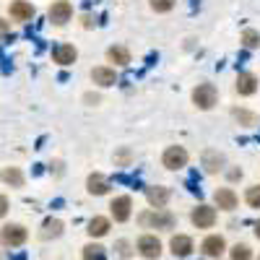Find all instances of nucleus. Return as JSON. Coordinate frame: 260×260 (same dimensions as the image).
<instances>
[{
  "label": "nucleus",
  "instance_id": "obj_1",
  "mask_svg": "<svg viewBox=\"0 0 260 260\" xmlns=\"http://www.w3.org/2000/svg\"><path fill=\"white\" fill-rule=\"evenodd\" d=\"M138 221L143 229H161V232H169V229H175L177 219H175V213L167 211V208H151V211H143L138 216Z\"/></svg>",
  "mask_w": 260,
  "mask_h": 260
},
{
  "label": "nucleus",
  "instance_id": "obj_2",
  "mask_svg": "<svg viewBox=\"0 0 260 260\" xmlns=\"http://www.w3.org/2000/svg\"><path fill=\"white\" fill-rule=\"evenodd\" d=\"M216 102H219V91H216L213 83H198L192 89V104L198 107V110H213Z\"/></svg>",
  "mask_w": 260,
  "mask_h": 260
},
{
  "label": "nucleus",
  "instance_id": "obj_3",
  "mask_svg": "<svg viewBox=\"0 0 260 260\" xmlns=\"http://www.w3.org/2000/svg\"><path fill=\"white\" fill-rule=\"evenodd\" d=\"M187 148L185 146H167L164 148V154H161V164L172 172H177L182 167H187Z\"/></svg>",
  "mask_w": 260,
  "mask_h": 260
},
{
  "label": "nucleus",
  "instance_id": "obj_4",
  "mask_svg": "<svg viewBox=\"0 0 260 260\" xmlns=\"http://www.w3.org/2000/svg\"><path fill=\"white\" fill-rule=\"evenodd\" d=\"M26 237H29V232L21 224H6L0 229V242H3V247H21L26 242Z\"/></svg>",
  "mask_w": 260,
  "mask_h": 260
},
{
  "label": "nucleus",
  "instance_id": "obj_5",
  "mask_svg": "<svg viewBox=\"0 0 260 260\" xmlns=\"http://www.w3.org/2000/svg\"><path fill=\"white\" fill-rule=\"evenodd\" d=\"M47 18L55 26H65L73 18V6L68 3V0H55V3L50 6V11H47Z\"/></svg>",
  "mask_w": 260,
  "mask_h": 260
},
{
  "label": "nucleus",
  "instance_id": "obj_6",
  "mask_svg": "<svg viewBox=\"0 0 260 260\" xmlns=\"http://www.w3.org/2000/svg\"><path fill=\"white\" fill-rule=\"evenodd\" d=\"M190 221L198 226V229H211L216 224V208L213 206H206V203L195 206L192 213H190Z\"/></svg>",
  "mask_w": 260,
  "mask_h": 260
},
{
  "label": "nucleus",
  "instance_id": "obj_7",
  "mask_svg": "<svg viewBox=\"0 0 260 260\" xmlns=\"http://www.w3.org/2000/svg\"><path fill=\"white\" fill-rule=\"evenodd\" d=\"M136 247H138V252H141L146 260H156V257L161 255V242H159L156 234H141Z\"/></svg>",
  "mask_w": 260,
  "mask_h": 260
},
{
  "label": "nucleus",
  "instance_id": "obj_8",
  "mask_svg": "<svg viewBox=\"0 0 260 260\" xmlns=\"http://www.w3.org/2000/svg\"><path fill=\"white\" fill-rule=\"evenodd\" d=\"M110 208H112V219L117 224H125L130 219V213H133V198H130V195H117L110 203Z\"/></svg>",
  "mask_w": 260,
  "mask_h": 260
},
{
  "label": "nucleus",
  "instance_id": "obj_9",
  "mask_svg": "<svg viewBox=\"0 0 260 260\" xmlns=\"http://www.w3.org/2000/svg\"><path fill=\"white\" fill-rule=\"evenodd\" d=\"M201 250H203V255H208V257H221L224 252H226V240L221 234H208L206 240L201 242Z\"/></svg>",
  "mask_w": 260,
  "mask_h": 260
},
{
  "label": "nucleus",
  "instance_id": "obj_10",
  "mask_svg": "<svg viewBox=\"0 0 260 260\" xmlns=\"http://www.w3.org/2000/svg\"><path fill=\"white\" fill-rule=\"evenodd\" d=\"M201 161H203V169L208 172V175H216V172H221L224 169V154L221 151H216V148H206L203 151V156H201Z\"/></svg>",
  "mask_w": 260,
  "mask_h": 260
},
{
  "label": "nucleus",
  "instance_id": "obj_11",
  "mask_svg": "<svg viewBox=\"0 0 260 260\" xmlns=\"http://www.w3.org/2000/svg\"><path fill=\"white\" fill-rule=\"evenodd\" d=\"M213 201H216V208H221V211H234L237 203H240V198H237V192L232 187H219L213 192Z\"/></svg>",
  "mask_w": 260,
  "mask_h": 260
},
{
  "label": "nucleus",
  "instance_id": "obj_12",
  "mask_svg": "<svg viewBox=\"0 0 260 260\" xmlns=\"http://www.w3.org/2000/svg\"><path fill=\"white\" fill-rule=\"evenodd\" d=\"M146 201L151 208H167L169 203V187L154 185V187H146Z\"/></svg>",
  "mask_w": 260,
  "mask_h": 260
},
{
  "label": "nucleus",
  "instance_id": "obj_13",
  "mask_svg": "<svg viewBox=\"0 0 260 260\" xmlns=\"http://www.w3.org/2000/svg\"><path fill=\"white\" fill-rule=\"evenodd\" d=\"M91 81H94L96 86H102V89H107V86H115L117 73H115V68H107V65H96V68H91Z\"/></svg>",
  "mask_w": 260,
  "mask_h": 260
},
{
  "label": "nucleus",
  "instance_id": "obj_14",
  "mask_svg": "<svg viewBox=\"0 0 260 260\" xmlns=\"http://www.w3.org/2000/svg\"><path fill=\"white\" fill-rule=\"evenodd\" d=\"M8 13H11V18H16V21H31L37 11H34L31 3H26V0H13V3L8 6Z\"/></svg>",
  "mask_w": 260,
  "mask_h": 260
},
{
  "label": "nucleus",
  "instance_id": "obj_15",
  "mask_svg": "<svg viewBox=\"0 0 260 260\" xmlns=\"http://www.w3.org/2000/svg\"><path fill=\"white\" fill-rule=\"evenodd\" d=\"M257 91V76L255 73H240L237 76V94L240 96H252Z\"/></svg>",
  "mask_w": 260,
  "mask_h": 260
},
{
  "label": "nucleus",
  "instance_id": "obj_16",
  "mask_svg": "<svg viewBox=\"0 0 260 260\" xmlns=\"http://www.w3.org/2000/svg\"><path fill=\"white\" fill-rule=\"evenodd\" d=\"M169 247H172V255L175 257H187L192 252V240L187 234H175L169 240Z\"/></svg>",
  "mask_w": 260,
  "mask_h": 260
},
{
  "label": "nucleus",
  "instance_id": "obj_17",
  "mask_svg": "<svg viewBox=\"0 0 260 260\" xmlns=\"http://www.w3.org/2000/svg\"><path fill=\"white\" fill-rule=\"evenodd\" d=\"M86 190L91 195H107L110 192V180H107L102 172H91L89 180H86Z\"/></svg>",
  "mask_w": 260,
  "mask_h": 260
},
{
  "label": "nucleus",
  "instance_id": "obj_18",
  "mask_svg": "<svg viewBox=\"0 0 260 260\" xmlns=\"http://www.w3.org/2000/svg\"><path fill=\"white\" fill-rule=\"evenodd\" d=\"M76 57H78V50H76L73 45H60V47L52 50V60H55L57 65H73Z\"/></svg>",
  "mask_w": 260,
  "mask_h": 260
},
{
  "label": "nucleus",
  "instance_id": "obj_19",
  "mask_svg": "<svg viewBox=\"0 0 260 260\" xmlns=\"http://www.w3.org/2000/svg\"><path fill=\"white\" fill-rule=\"evenodd\" d=\"M0 180H3L6 185H11V187H24V182H26L24 172H21L18 167H6L3 172H0Z\"/></svg>",
  "mask_w": 260,
  "mask_h": 260
},
{
  "label": "nucleus",
  "instance_id": "obj_20",
  "mask_svg": "<svg viewBox=\"0 0 260 260\" xmlns=\"http://www.w3.org/2000/svg\"><path fill=\"white\" fill-rule=\"evenodd\" d=\"M107 60L120 65V68H125V65H130V52L127 47H120V45H112L110 50H107Z\"/></svg>",
  "mask_w": 260,
  "mask_h": 260
},
{
  "label": "nucleus",
  "instance_id": "obj_21",
  "mask_svg": "<svg viewBox=\"0 0 260 260\" xmlns=\"http://www.w3.org/2000/svg\"><path fill=\"white\" fill-rule=\"evenodd\" d=\"M110 219H107V216H94V219L89 221V229H86V232H89V237H104L107 232H110Z\"/></svg>",
  "mask_w": 260,
  "mask_h": 260
},
{
  "label": "nucleus",
  "instance_id": "obj_22",
  "mask_svg": "<svg viewBox=\"0 0 260 260\" xmlns=\"http://www.w3.org/2000/svg\"><path fill=\"white\" fill-rule=\"evenodd\" d=\"M232 117L240 122V125H245V127H255V125H257V115L250 112V110H245V107H234Z\"/></svg>",
  "mask_w": 260,
  "mask_h": 260
},
{
  "label": "nucleus",
  "instance_id": "obj_23",
  "mask_svg": "<svg viewBox=\"0 0 260 260\" xmlns=\"http://www.w3.org/2000/svg\"><path fill=\"white\" fill-rule=\"evenodd\" d=\"M62 234V221L60 219H45V224H42V237L45 240H55V237H60Z\"/></svg>",
  "mask_w": 260,
  "mask_h": 260
},
{
  "label": "nucleus",
  "instance_id": "obj_24",
  "mask_svg": "<svg viewBox=\"0 0 260 260\" xmlns=\"http://www.w3.org/2000/svg\"><path fill=\"white\" fill-rule=\"evenodd\" d=\"M83 260H107V250L102 245L91 242V245L83 247Z\"/></svg>",
  "mask_w": 260,
  "mask_h": 260
},
{
  "label": "nucleus",
  "instance_id": "obj_25",
  "mask_svg": "<svg viewBox=\"0 0 260 260\" xmlns=\"http://www.w3.org/2000/svg\"><path fill=\"white\" fill-rule=\"evenodd\" d=\"M232 260H252V250L245 245V242H237L232 250H229Z\"/></svg>",
  "mask_w": 260,
  "mask_h": 260
},
{
  "label": "nucleus",
  "instance_id": "obj_26",
  "mask_svg": "<svg viewBox=\"0 0 260 260\" xmlns=\"http://www.w3.org/2000/svg\"><path fill=\"white\" fill-rule=\"evenodd\" d=\"M242 45H245L247 50L260 47V34H257L255 29H245V31H242Z\"/></svg>",
  "mask_w": 260,
  "mask_h": 260
},
{
  "label": "nucleus",
  "instance_id": "obj_27",
  "mask_svg": "<svg viewBox=\"0 0 260 260\" xmlns=\"http://www.w3.org/2000/svg\"><path fill=\"white\" fill-rule=\"evenodd\" d=\"M177 0H148V6L151 11H156V13H169L172 8H175Z\"/></svg>",
  "mask_w": 260,
  "mask_h": 260
},
{
  "label": "nucleus",
  "instance_id": "obj_28",
  "mask_svg": "<svg viewBox=\"0 0 260 260\" xmlns=\"http://www.w3.org/2000/svg\"><path fill=\"white\" fill-rule=\"evenodd\" d=\"M245 201H247V206H250V208H260V185L247 187V192H245Z\"/></svg>",
  "mask_w": 260,
  "mask_h": 260
},
{
  "label": "nucleus",
  "instance_id": "obj_29",
  "mask_svg": "<svg viewBox=\"0 0 260 260\" xmlns=\"http://www.w3.org/2000/svg\"><path fill=\"white\" fill-rule=\"evenodd\" d=\"M130 161H133V151L122 146V148L117 151V154H115V164H117V167H127Z\"/></svg>",
  "mask_w": 260,
  "mask_h": 260
},
{
  "label": "nucleus",
  "instance_id": "obj_30",
  "mask_svg": "<svg viewBox=\"0 0 260 260\" xmlns=\"http://www.w3.org/2000/svg\"><path fill=\"white\" fill-rule=\"evenodd\" d=\"M115 247L120 250V257H127V255H130V250H127V247H130V242H127V240H120Z\"/></svg>",
  "mask_w": 260,
  "mask_h": 260
},
{
  "label": "nucleus",
  "instance_id": "obj_31",
  "mask_svg": "<svg viewBox=\"0 0 260 260\" xmlns=\"http://www.w3.org/2000/svg\"><path fill=\"white\" fill-rule=\"evenodd\" d=\"M8 208H11V206H8V198H6V195H0V219L8 213Z\"/></svg>",
  "mask_w": 260,
  "mask_h": 260
},
{
  "label": "nucleus",
  "instance_id": "obj_32",
  "mask_svg": "<svg viewBox=\"0 0 260 260\" xmlns=\"http://www.w3.org/2000/svg\"><path fill=\"white\" fill-rule=\"evenodd\" d=\"M8 31H11V24H8L6 18H0V39H3V37H8Z\"/></svg>",
  "mask_w": 260,
  "mask_h": 260
},
{
  "label": "nucleus",
  "instance_id": "obj_33",
  "mask_svg": "<svg viewBox=\"0 0 260 260\" xmlns=\"http://www.w3.org/2000/svg\"><path fill=\"white\" fill-rule=\"evenodd\" d=\"M229 180H242V169H232L229 172Z\"/></svg>",
  "mask_w": 260,
  "mask_h": 260
},
{
  "label": "nucleus",
  "instance_id": "obj_34",
  "mask_svg": "<svg viewBox=\"0 0 260 260\" xmlns=\"http://www.w3.org/2000/svg\"><path fill=\"white\" fill-rule=\"evenodd\" d=\"M83 26L89 29V26H94V21H91V16H83Z\"/></svg>",
  "mask_w": 260,
  "mask_h": 260
},
{
  "label": "nucleus",
  "instance_id": "obj_35",
  "mask_svg": "<svg viewBox=\"0 0 260 260\" xmlns=\"http://www.w3.org/2000/svg\"><path fill=\"white\" fill-rule=\"evenodd\" d=\"M255 237H257V240H260V221L255 224Z\"/></svg>",
  "mask_w": 260,
  "mask_h": 260
},
{
  "label": "nucleus",
  "instance_id": "obj_36",
  "mask_svg": "<svg viewBox=\"0 0 260 260\" xmlns=\"http://www.w3.org/2000/svg\"><path fill=\"white\" fill-rule=\"evenodd\" d=\"M257 260H260V257H257Z\"/></svg>",
  "mask_w": 260,
  "mask_h": 260
}]
</instances>
